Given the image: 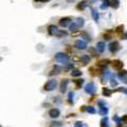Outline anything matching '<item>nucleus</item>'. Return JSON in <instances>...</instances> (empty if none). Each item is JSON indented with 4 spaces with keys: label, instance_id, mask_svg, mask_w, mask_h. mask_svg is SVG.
I'll list each match as a JSON object with an SVG mask.
<instances>
[{
    "label": "nucleus",
    "instance_id": "3",
    "mask_svg": "<svg viewBox=\"0 0 127 127\" xmlns=\"http://www.w3.org/2000/svg\"><path fill=\"white\" fill-rule=\"evenodd\" d=\"M85 91H86L87 93H89V94H94L95 91H96V87H95L94 83H88V84L85 86Z\"/></svg>",
    "mask_w": 127,
    "mask_h": 127
},
{
    "label": "nucleus",
    "instance_id": "36",
    "mask_svg": "<svg viewBox=\"0 0 127 127\" xmlns=\"http://www.w3.org/2000/svg\"><path fill=\"white\" fill-rule=\"evenodd\" d=\"M121 119H122V122H123V123H126V124H127V114L123 115Z\"/></svg>",
    "mask_w": 127,
    "mask_h": 127
},
{
    "label": "nucleus",
    "instance_id": "10",
    "mask_svg": "<svg viewBox=\"0 0 127 127\" xmlns=\"http://www.w3.org/2000/svg\"><path fill=\"white\" fill-rule=\"evenodd\" d=\"M87 6H89V1H88V0H83V1H80L79 3L76 5V8H77V10L83 11V10H85Z\"/></svg>",
    "mask_w": 127,
    "mask_h": 127
},
{
    "label": "nucleus",
    "instance_id": "20",
    "mask_svg": "<svg viewBox=\"0 0 127 127\" xmlns=\"http://www.w3.org/2000/svg\"><path fill=\"white\" fill-rule=\"evenodd\" d=\"M79 59H80V61H83L84 64H88L89 61H90V57H89V55H82Z\"/></svg>",
    "mask_w": 127,
    "mask_h": 127
},
{
    "label": "nucleus",
    "instance_id": "34",
    "mask_svg": "<svg viewBox=\"0 0 127 127\" xmlns=\"http://www.w3.org/2000/svg\"><path fill=\"white\" fill-rule=\"evenodd\" d=\"M108 5H109V4H108V2L106 1V2H104V3H102L101 8H102V10H105V8H108Z\"/></svg>",
    "mask_w": 127,
    "mask_h": 127
},
{
    "label": "nucleus",
    "instance_id": "37",
    "mask_svg": "<svg viewBox=\"0 0 127 127\" xmlns=\"http://www.w3.org/2000/svg\"><path fill=\"white\" fill-rule=\"evenodd\" d=\"M60 122H52V126H60Z\"/></svg>",
    "mask_w": 127,
    "mask_h": 127
},
{
    "label": "nucleus",
    "instance_id": "13",
    "mask_svg": "<svg viewBox=\"0 0 127 127\" xmlns=\"http://www.w3.org/2000/svg\"><path fill=\"white\" fill-rule=\"evenodd\" d=\"M106 1H107L108 4L113 8H118L119 5H120V1H119V0H106Z\"/></svg>",
    "mask_w": 127,
    "mask_h": 127
},
{
    "label": "nucleus",
    "instance_id": "32",
    "mask_svg": "<svg viewBox=\"0 0 127 127\" xmlns=\"http://www.w3.org/2000/svg\"><path fill=\"white\" fill-rule=\"evenodd\" d=\"M67 35V32L66 31H59L58 34H57V37H63V36H66Z\"/></svg>",
    "mask_w": 127,
    "mask_h": 127
},
{
    "label": "nucleus",
    "instance_id": "31",
    "mask_svg": "<svg viewBox=\"0 0 127 127\" xmlns=\"http://www.w3.org/2000/svg\"><path fill=\"white\" fill-rule=\"evenodd\" d=\"M73 96H74V93L73 92H69V95H68V99H69L70 103H73Z\"/></svg>",
    "mask_w": 127,
    "mask_h": 127
},
{
    "label": "nucleus",
    "instance_id": "7",
    "mask_svg": "<svg viewBox=\"0 0 127 127\" xmlns=\"http://www.w3.org/2000/svg\"><path fill=\"white\" fill-rule=\"evenodd\" d=\"M111 66H112V68H113L114 70H122L124 64H123V61L119 60V59H115V60H113L111 63Z\"/></svg>",
    "mask_w": 127,
    "mask_h": 127
},
{
    "label": "nucleus",
    "instance_id": "22",
    "mask_svg": "<svg viewBox=\"0 0 127 127\" xmlns=\"http://www.w3.org/2000/svg\"><path fill=\"white\" fill-rule=\"evenodd\" d=\"M73 82L75 83V88L76 89L80 88V87H82V85L84 84V79H82V78H80V79H75V80H73Z\"/></svg>",
    "mask_w": 127,
    "mask_h": 127
},
{
    "label": "nucleus",
    "instance_id": "38",
    "mask_svg": "<svg viewBox=\"0 0 127 127\" xmlns=\"http://www.w3.org/2000/svg\"><path fill=\"white\" fill-rule=\"evenodd\" d=\"M82 35H83V36H84V38H85V39H86V40H90V37H89V36H88V35H87V34H86V33H83V34H82Z\"/></svg>",
    "mask_w": 127,
    "mask_h": 127
},
{
    "label": "nucleus",
    "instance_id": "8",
    "mask_svg": "<svg viewBox=\"0 0 127 127\" xmlns=\"http://www.w3.org/2000/svg\"><path fill=\"white\" fill-rule=\"evenodd\" d=\"M68 85H69V79L64 78V79L61 80V83H60V86H59V89H60V92L61 93H65L66 91H67Z\"/></svg>",
    "mask_w": 127,
    "mask_h": 127
},
{
    "label": "nucleus",
    "instance_id": "14",
    "mask_svg": "<svg viewBox=\"0 0 127 127\" xmlns=\"http://www.w3.org/2000/svg\"><path fill=\"white\" fill-rule=\"evenodd\" d=\"M109 64V60L108 59H102V60H99L96 63V66H99V67L103 68V69H105L106 67H107V65Z\"/></svg>",
    "mask_w": 127,
    "mask_h": 127
},
{
    "label": "nucleus",
    "instance_id": "24",
    "mask_svg": "<svg viewBox=\"0 0 127 127\" xmlns=\"http://www.w3.org/2000/svg\"><path fill=\"white\" fill-rule=\"evenodd\" d=\"M82 73H83L82 71H79V70L75 69V70H72L71 75L73 76V77H76V76H80V75H82Z\"/></svg>",
    "mask_w": 127,
    "mask_h": 127
},
{
    "label": "nucleus",
    "instance_id": "25",
    "mask_svg": "<svg viewBox=\"0 0 127 127\" xmlns=\"http://www.w3.org/2000/svg\"><path fill=\"white\" fill-rule=\"evenodd\" d=\"M97 52H99V51L96 50V48H89V53H90L92 56H97Z\"/></svg>",
    "mask_w": 127,
    "mask_h": 127
},
{
    "label": "nucleus",
    "instance_id": "12",
    "mask_svg": "<svg viewBox=\"0 0 127 127\" xmlns=\"http://www.w3.org/2000/svg\"><path fill=\"white\" fill-rule=\"evenodd\" d=\"M99 126H101V127H109V119H108L107 115L104 116V118L101 120Z\"/></svg>",
    "mask_w": 127,
    "mask_h": 127
},
{
    "label": "nucleus",
    "instance_id": "42",
    "mask_svg": "<svg viewBox=\"0 0 127 127\" xmlns=\"http://www.w3.org/2000/svg\"><path fill=\"white\" fill-rule=\"evenodd\" d=\"M73 1H75V0H68V2H73Z\"/></svg>",
    "mask_w": 127,
    "mask_h": 127
},
{
    "label": "nucleus",
    "instance_id": "4",
    "mask_svg": "<svg viewBox=\"0 0 127 127\" xmlns=\"http://www.w3.org/2000/svg\"><path fill=\"white\" fill-rule=\"evenodd\" d=\"M120 49H121V46H120V44H119L118 41L110 42V44H109V51L112 53V54L116 53L119 50H120Z\"/></svg>",
    "mask_w": 127,
    "mask_h": 127
},
{
    "label": "nucleus",
    "instance_id": "1",
    "mask_svg": "<svg viewBox=\"0 0 127 127\" xmlns=\"http://www.w3.org/2000/svg\"><path fill=\"white\" fill-rule=\"evenodd\" d=\"M69 56H68L66 53H57L56 55H55V60L58 61V63L60 64H65V65H68V63H69Z\"/></svg>",
    "mask_w": 127,
    "mask_h": 127
},
{
    "label": "nucleus",
    "instance_id": "17",
    "mask_svg": "<svg viewBox=\"0 0 127 127\" xmlns=\"http://www.w3.org/2000/svg\"><path fill=\"white\" fill-rule=\"evenodd\" d=\"M74 22L76 23V24L78 25V28H83L84 27V24H85V20H84V18H80V17H77V18L75 19V21Z\"/></svg>",
    "mask_w": 127,
    "mask_h": 127
},
{
    "label": "nucleus",
    "instance_id": "11",
    "mask_svg": "<svg viewBox=\"0 0 127 127\" xmlns=\"http://www.w3.org/2000/svg\"><path fill=\"white\" fill-rule=\"evenodd\" d=\"M75 47L77 49H79V50H85V49H86V47H87V44L85 41H83V40H76Z\"/></svg>",
    "mask_w": 127,
    "mask_h": 127
},
{
    "label": "nucleus",
    "instance_id": "9",
    "mask_svg": "<svg viewBox=\"0 0 127 127\" xmlns=\"http://www.w3.org/2000/svg\"><path fill=\"white\" fill-rule=\"evenodd\" d=\"M59 114H60V111H59L57 108H53V109L49 110V115H50L51 118H53V119L58 118Z\"/></svg>",
    "mask_w": 127,
    "mask_h": 127
},
{
    "label": "nucleus",
    "instance_id": "19",
    "mask_svg": "<svg viewBox=\"0 0 127 127\" xmlns=\"http://www.w3.org/2000/svg\"><path fill=\"white\" fill-rule=\"evenodd\" d=\"M112 92H113V90H110V89L106 88V87H104L103 91H102V93H103L104 96H110V95L112 94Z\"/></svg>",
    "mask_w": 127,
    "mask_h": 127
},
{
    "label": "nucleus",
    "instance_id": "16",
    "mask_svg": "<svg viewBox=\"0 0 127 127\" xmlns=\"http://www.w3.org/2000/svg\"><path fill=\"white\" fill-rule=\"evenodd\" d=\"M91 16H92V18L94 19V21H99V12H97V10L96 8H92L91 10Z\"/></svg>",
    "mask_w": 127,
    "mask_h": 127
},
{
    "label": "nucleus",
    "instance_id": "5",
    "mask_svg": "<svg viewBox=\"0 0 127 127\" xmlns=\"http://www.w3.org/2000/svg\"><path fill=\"white\" fill-rule=\"evenodd\" d=\"M72 23V19L70 17H64L59 20V25L63 28H67V27H70V24Z\"/></svg>",
    "mask_w": 127,
    "mask_h": 127
},
{
    "label": "nucleus",
    "instance_id": "39",
    "mask_svg": "<svg viewBox=\"0 0 127 127\" xmlns=\"http://www.w3.org/2000/svg\"><path fill=\"white\" fill-rule=\"evenodd\" d=\"M99 107H103V106H105V102L99 101Z\"/></svg>",
    "mask_w": 127,
    "mask_h": 127
},
{
    "label": "nucleus",
    "instance_id": "18",
    "mask_svg": "<svg viewBox=\"0 0 127 127\" xmlns=\"http://www.w3.org/2000/svg\"><path fill=\"white\" fill-rule=\"evenodd\" d=\"M123 30H124V25L123 24H120L118 28L115 29V32L121 38H123Z\"/></svg>",
    "mask_w": 127,
    "mask_h": 127
},
{
    "label": "nucleus",
    "instance_id": "30",
    "mask_svg": "<svg viewBox=\"0 0 127 127\" xmlns=\"http://www.w3.org/2000/svg\"><path fill=\"white\" fill-rule=\"evenodd\" d=\"M114 91H115V92H116V91H118V92H124V93H126V94H127V88H123V87L116 89V90H114Z\"/></svg>",
    "mask_w": 127,
    "mask_h": 127
},
{
    "label": "nucleus",
    "instance_id": "35",
    "mask_svg": "<svg viewBox=\"0 0 127 127\" xmlns=\"http://www.w3.org/2000/svg\"><path fill=\"white\" fill-rule=\"evenodd\" d=\"M74 127H84V124H83L82 122H75Z\"/></svg>",
    "mask_w": 127,
    "mask_h": 127
},
{
    "label": "nucleus",
    "instance_id": "26",
    "mask_svg": "<svg viewBox=\"0 0 127 127\" xmlns=\"http://www.w3.org/2000/svg\"><path fill=\"white\" fill-rule=\"evenodd\" d=\"M86 111H87V112H89V113L94 114L95 112H96V110H95V109H94V107H92V106H88V107L86 108Z\"/></svg>",
    "mask_w": 127,
    "mask_h": 127
},
{
    "label": "nucleus",
    "instance_id": "6",
    "mask_svg": "<svg viewBox=\"0 0 127 127\" xmlns=\"http://www.w3.org/2000/svg\"><path fill=\"white\" fill-rule=\"evenodd\" d=\"M58 32H59V30L57 29L56 25H53V24L49 25V28H48V33H49V35H51V36H57Z\"/></svg>",
    "mask_w": 127,
    "mask_h": 127
},
{
    "label": "nucleus",
    "instance_id": "27",
    "mask_svg": "<svg viewBox=\"0 0 127 127\" xmlns=\"http://www.w3.org/2000/svg\"><path fill=\"white\" fill-rule=\"evenodd\" d=\"M103 37H104V39L105 40H110L111 39V31H108L107 33H105L103 35Z\"/></svg>",
    "mask_w": 127,
    "mask_h": 127
},
{
    "label": "nucleus",
    "instance_id": "41",
    "mask_svg": "<svg viewBox=\"0 0 127 127\" xmlns=\"http://www.w3.org/2000/svg\"><path fill=\"white\" fill-rule=\"evenodd\" d=\"M124 38H125V39H127V32H126V33H125V35H124Z\"/></svg>",
    "mask_w": 127,
    "mask_h": 127
},
{
    "label": "nucleus",
    "instance_id": "21",
    "mask_svg": "<svg viewBox=\"0 0 127 127\" xmlns=\"http://www.w3.org/2000/svg\"><path fill=\"white\" fill-rule=\"evenodd\" d=\"M99 114H102V115H106V114L108 113V108L106 107V106H103V107H99Z\"/></svg>",
    "mask_w": 127,
    "mask_h": 127
},
{
    "label": "nucleus",
    "instance_id": "33",
    "mask_svg": "<svg viewBox=\"0 0 127 127\" xmlns=\"http://www.w3.org/2000/svg\"><path fill=\"white\" fill-rule=\"evenodd\" d=\"M113 121H115V122L118 123L119 125H120V124H121V122H122V119H120L118 115H114V116H113Z\"/></svg>",
    "mask_w": 127,
    "mask_h": 127
},
{
    "label": "nucleus",
    "instance_id": "23",
    "mask_svg": "<svg viewBox=\"0 0 127 127\" xmlns=\"http://www.w3.org/2000/svg\"><path fill=\"white\" fill-rule=\"evenodd\" d=\"M69 29L71 30V32H75V31H77V30L79 29V28H78V25L76 24V23H75V22H74V21H73V22H72L71 24H70Z\"/></svg>",
    "mask_w": 127,
    "mask_h": 127
},
{
    "label": "nucleus",
    "instance_id": "40",
    "mask_svg": "<svg viewBox=\"0 0 127 127\" xmlns=\"http://www.w3.org/2000/svg\"><path fill=\"white\" fill-rule=\"evenodd\" d=\"M34 1H38V2H49L51 0H34Z\"/></svg>",
    "mask_w": 127,
    "mask_h": 127
},
{
    "label": "nucleus",
    "instance_id": "15",
    "mask_svg": "<svg viewBox=\"0 0 127 127\" xmlns=\"http://www.w3.org/2000/svg\"><path fill=\"white\" fill-rule=\"evenodd\" d=\"M96 50L99 51V53H103L105 51V42L103 41H99L96 44Z\"/></svg>",
    "mask_w": 127,
    "mask_h": 127
},
{
    "label": "nucleus",
    "instance_id": "29",
    "mask_svg": "<svg viewBox=\"0 0 127 127\" xmlns=\"http://www.w3.org/2000/svg\"><path fill=\"white\" fill-rule=\"evenodd\" d=\"M126 75H127V71H126V70H120V72H119V77L126 76Z\"/></svg>",
    "mask_w": 127,
    "mask_h": 127
},
{
    "label": "nucleus",
    "instance_id": "28",
    "mask_svg": "<svg viewBox=\"0 0 127 127\" xmlns=\"http://www.w3.org/2000/svg\"><path fill=\"white\" fill-rule=\"evenodd\" d=\"M110 85H111L112 87H115V86H118V82L115 80V78H113V77H111L110 78Z\"/></svg>",
    "mask_w": 127,
    "mask_h": 127
},
{
    "label": "nucleus",
    "instance_id": "2",
    "mask_svg": "<svg viewBox=\"0 0 127 127\" xmlns=\"http://www.w3.org/2000/svg\"><path fill=\"white\" fill-rule=\"evenodd\" d=\"M56 86H57V82L55 79H50V80H48V82L44 84V89L46 91H53L55 88H56Z\"/></svg>",
    "mask_w": 127,
    "mask_h": 127
}]
</instances>
